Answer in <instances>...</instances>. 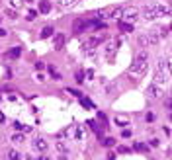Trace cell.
Masks as SVG:
<instances>
[{
    "label": "cell",
    "mask_w": 172,
    "mask_h": 160,
    "mask_svg": "<svg viewBox=\"0 0 172 160\" xmlns=\"http://www.w3.org/2000/svg\"><path fill=\"white\" fill-rule=\"evenodd\" d=\"M170 14H172L170 6L160 4V2H153V4H147V6L141 8V16L147 22H153V20H157V18H166V16H170Z\"/></svg>",
    "instance_id": "obj_1"
},
{
    "label": "cell",
    "mask_w": 172,
    "mask_h": 160,
    "mask_svg": "<svg viewBox=\"0 0 172 160\" xmlns=\"http://www.w3.org/2000/svg\"><path fill=\"white\" fill-rule=\"evenodd\" d=\"M149 67V55L147 51H137L135 59H133V65L129 67V76H131V80H139L145 74V70H147Z\"/></svg>",
    "instance_id": "obj_2"
},
{
    "label": "cell",
    "mask_w": 172,
    "mask_h": 160,
    "mask_svg": "<svg viewBox=\"0 0 172 160\" xmlns=\"http://www.w3.org/2000/svg\"><path fill=\"white\" fill-rule=\"evenodd\" d=\"M166 28H157V29H149L147 33L139 35V45L141 47H153V45H158L160 41L166 37Z\"/></svg>",
    "instance_id": "obj_3"
},
{
    "label": "cell",
    "mask_w": 172,
    "mask_h": 160,
    "mask_svg": "<svg viewBox=\"0 0 172 160\" xmlns=\"http://www.w3.org/2000/svg\"><path fill=\"white\" fill-rule=\"evenodd\" d=\"M119 45H121L119 39H110L104 47H102V53H104V57L108 59V61H114L115 53H117V49H119Z\"/></svg>",
    "instance_id": "obj_4"
},
{
    "label": "cell",
    "mask_w": 172,
    "mask_h": 160,
    "mask_svg": "<svg viewBox=\"0 0 172 160\" xmlns=\"http://www.w3.org/2000/svg\"><path fill=\"white\" fill-rule=\"evenodd\" d=\"M141 16V10L137 6H129V8H123L121 12V22H127V24H135Z\"/></svg>",
    "instance_id": "obj_5"
},
{
    "label": "cell",
    "mask_w": 172,
    "mask_h": 160,
    "mask_svg": "<svg viewBox=\"0 0 172 160\" xmlns=\"http://www.w3.org/2000/svg\"><path fill=\"white\" fill-rule=\"evenodd\" d=\"M86 139H88V129H86L84 125L74 123V125H72V141H76V143H84Z\"/></svg>",
    "instance_id": "obj_6"
},
{
    "label": "cell",
    "mask_w": 172,
    "mask_h": 160,
    "mask_svg": "<svg viewBox=\"0 0 172 160\" xmlns=\"http://www.w3.org/2000/svg\"><path fill=\"white\" fill-rule=\"evenodd\" d=\"M147 98L149 100H162L164 98V90L162 86H158V84H149V88H147Z\"/></svg>",
    "instance_id": "obj_7"
},
{
    "label": "cell",
    "mask_w": 172,
    "mask_h": 160,
    "mask_svg": "<svg viewBox=\"0 0 172 160\" xmlns=\"http://www.w3.org/2000/svg\"><path fill=\"white\" fill-rule=\"evenodd\" d=\"M31 148H33L37 154H43V152L49 150V143H47L43 137H35L33 141H31Z\"/></svg>",
    "instance_id": "obj_8"
},
{
    "label": "cell",
    "mask_w": 172,
    "mask_h": 160,
    "mask_svg": "<svg viewBox=\"0 0 172 160\" xmlns=\"http://www.w3.org/2000/svg\"><path fill=\"white\" fill-rule=\"evenodd\" d=\"M121 12H123V8H108V10H100V12H98V18L121 20Z\"/></svg>",
    "instance_id": "obj_9"
},
{
    "label": "cell",
    "mask_w": 172,
    "mask_h": 160,
    "mask_svg": "<svg viewBox=\"0 0 172 160\" xmlns=\"http://www.w3.org/2000/svg\"><path fill=\"white\" fill-rule=\"evenodd\" d=\"M55 150L59 154H68L71 152V147H68V143L64 139H59V141H55Z\"/></svg>",
    "instance_id": "obj_10"
},
{
    "label": "cell",
    "mask_w": 172,
    "mask_h": 160,
    "mask_svg": "<svg viewBox=\"0 0 172 160\" xmlns=\"http://www.w3.org/2000/svg\"><path fill=\"white\" fill-rule=\"evenodd\" d=\"M64 41H67V37H64V33H55L53 35V49L55 51H61Z\"/></svg>",
    "instance_id": "obj_11"
},
{
    "label": "cell",
    "mask_w": 172,
    "mask_h": 160,
    "mask_svg": "<svg viewBox=\"0 0 172 160\" xmlns=\"http://www.w3.org/2000/svg\"><path fill=\"white\" fill-rule=\"evenodd\" d=\"M25 141H28V139H25V133H14L12 135V143L16 147H24Z\"/></svg>",
    "instance_id": "obj_12"
},
{
    "label": "cell",
    "mask_w": 172,
    "mask_h": 160,
    "mask_svg": "<svg viewBox=\"0 0 172 160\" xmlns=\"http://www.w3.org/2000/svg\"><path fill=\"white\" fill-rule=\"evenodd\" d=\"M6 160H22V152L18 148H8L6 150Z\"/></svg>",
    "instance_id": "obj_13"
},
{
    "label": "cell",
    "mask_w": 172,
    "mask_h": 160,
    "mask_svg": "<svg viewBox=\"0 0 172 160\" xmlns=\"http://www.w3.org/2000/svg\"><path fill=\"white\" fill-rule=\"evenodd\" d=\"M114 123H115L117 127H127V125H129V117H127V115H115V117H114Z\"/></svg>",
    "instance_id": "obj_14"
},
{
    "label": "cell",
    "mask_w": 172,
    "mask_h": 160,
    "mask_svg": "<svg viewBox=\"0 0 172 160\" xmlns=\"http://www.w3.org/2000/svg\"><path fill=\"white\" fill-rule=\"evenodd\" d=\"M51 12V2L49 0H39V14H49Z\"/></svg>",
    "instance_id": "obj_15"
},
{
    "label": "cell",
    "mask_w": 172,
    "mask_h": 160,
    "mask_svg": "<svg viewBox=\"0 0 172 160\" xmlns=\"http://www.w3.org/2000/svg\"><path fill=\"white\" fill-rule=\"evenodd\" d=\"M12 125H14V129L20 131V133H29L31 131L29 125H24V123H20V121H12Z\"/></svg>",
    "instance_id": "obj_16"
},
{
    "label": "cell",
    "mask_w": 172,
    "mask_h": 160,
    "mask_svg": "<svg viewBox=\"0 0 172 160\" xmlns=\"http://www.w3.org/2000/svg\"><path fill=\"white\" fill-rule=\"evenodd\" d=\"M53 35H55V29H53L51 28V25H45V28H43L41 29V39H47V37H53Z\"/></svg>",
    "instance_id": "obj_17"
},
{
    "label": "cell",
    "mask_w": 172,
    "mask_h": 160,
    "mask_svg": "<svg viewBox=\"0 0 172 160\" xmlns=\"http://www.w3.org/2000/svg\"><path fill=\"white\" fill-rule=\"evenodd\" d=\"M133 150H137V152H147V150H149V147L145 145V143L137 141V143H133Z\"/></svg>",
    "instance_id": "obj_18"
},
{
    "label": "cell",
    "mask_w": 172,
    "mask_h": 160,
    "mask_svg": "<svg viewBox=\"0 0 172 160\" xmlns=\"http://www.w3.org/2000/svg\"><path fill=\"white\" fill-rule=\"evenodd\" d=\"M117 25H119V29H123L125 33H129V31H133V24H127V22H117Z\"/></svg>",
    "instance_id": "obj_19"
},
{
    "label": "cell",
    "mask_w": 172,
    "mask_h": 160,
    "mask_svg": "<svg viewBox=\"0 0 172 160\" xmlns=\"http://www.w3.org/2000/svg\"><path fill=\"white\" fill-rule=\"evenodd\" d=\"M102 145L108 147V148H111V147H115V139L114 137H106L104 141H102Z\"/></svg>",
    "instance_id": "obj_20"
},
{
    "label": "cell",
    "mask_w": 172,
    "mask_h": 160,
    "mask_svg": "<svg viewBox=\"0 0 172 160\" xmlns=\"http://www.w3.org/2000/svg\"><path fill=\"white\" fill-rule=\"evenodd\" d=\"M74 2H76V0H57V4H59V6H63V8H68V6H72Z\"/></svg>",
    "instance_id": "obj_21"
},
{
    "label": "cell",
    "mask_w": 172,
    "mask_h": 160,
    "mask_svg": "<svg viewBox=\"0 0 172 160\" xmlns=\"http://www.w3.org/2000/svg\"><path fill=\"white\" fill-rule=\"evenodd\" d=\"M33 78H35V80H37V82H39V84L47 82V76H45V74H43V72H35V74H33Z\"/></svg>",
    "instance_id": "obj_22"
},
{
    "label": "cell",
    "mask_w": 172,
    "mask_h": 160,
    "mask_svg": "<svg viewBox=\"0 0 172 160\" xmlns=\"http://www.w3.org/2000/svg\"><path fill=\"white\" fill-rule=\"evenodd\" d=\"M8 55H10V57H12V59H18V57L22 55V47H14V49H12V51H10V53H8Z\"/></svg>",
    "instance_id": "obj_23"
},
{
    "label": "cell",
    "mask_w": 172,
    "mask_h": 160,
    "mask_svg": "<svg viewBox=\"0 0 172 160\" xmlns=\"http://www.w3.org/2000/svg\"><path fill=\"white\" fill-rule=\"evenodd\" d=\"M74 80H76L78 84H82V82H84V72H82V70H78L76 74H74Z\"/></svg>",
    "instance_id": "obj_24"
},
{
    "label": "cell",
    "mask_w": 172,
    "mask_h": 160,
    "mask_svg": "<svg viewBox=\"0 0 172 160\" xmlns=\"http://www.w3.org/2000/svg\"><path fill=\"white\" fill-rule=\"evenodd\" d=\"M6 100H8V102H14V104L20 102V98H18L16 94H6Z\"/></svg>",
    "instance_id": "obj_25"
},
{
    "label": "cell",
    "mask_w": 172,
    "mask_h": 160,
    "mask_svg": "<svg viewBox=\"0 0 172 160\" xmlns=\"http://www.w3.org/2000/svg\"><path fill=\"white\" fill-rule=\"evenodd\" d=\"M22 4H24V0H12V2H10V6H12L14 10H18Z\"/></svg>",
    "instance_id": "obj_26"
},
{
    "label": "cell",
    "mask_w": 172,
    "mask_h": 160,
    "mask_svg": "<svg viewBox=\"0 0 172 160\" xmlns=\"http://www.w3.org/2000/svg\"><path fill=\"white\" fill-rule=\"evenodd\" d=\"M92 78H94V70H92V68H88V70L84 72V80H92Z\"/></svg>",
    "instance_id": "obj_27"
},
{
    "label": "cell",
    "mask_w": 172,
    "mask_h": 160,
    "mask_svg": "<svg viewBox=\"0 0 172 160\" xmlns=\"http://www.w3.org/2000/svg\"><path fill=\"white\" fill-rule=\"evenodd\" d=\"M6 16H8L10 20H16V18H18V16H16V10H14V8H10V10H6Z\"/></svg>",
    "instance_id": "obj_28"
},
{
    "label": "cell",
    "mask_w": 172,
    "mask_h": 160,
    "mask_svg": "<svg viewBox=\"0 0 172 160\" xmlns=\"http://www.w3.org/2000/svg\"><path fill=\"white\" fill-rule=\"evenodd\" d=\"M80 102H82V105H84V108H94V105H92V102H90V100H86V98H80Z\"/></svg>",
    "instance_id": "obj_29"
},
{
    "label": "cell",
    "mask_w": 172,
    "mask_h": 160,
    "mask_svg": "<svg viewBox=\"0 0 172 160\" xmlns=\"http://www.w3.org/2000/svg\"><path fill=\"white\" fill-rule=\"evenodd\" d=\"M43 68H45V63H43V61H37V63H35V70H39V72H41Z\"/></svg>",
    "instance_id": "obj_30"
},
{
    "label": "cell",
    "mask_w": 172,
    "mask_h": 160,
    "mask_svg": "<svg viewBox=\"0 0 172 160\" xmlns=\"http://www.w3.org/2000/svg\"><path fill=\"white\" fill-rule=\"evenodd\" d=\"M35 16H37V12H35V10H29V12H28V16H25V18H28L29 22H31V20H35Z\"/></svg>",
    "instance_id": "obj_31"
},
{
    "label": "cell",
    "mask_w": 172,
    "mask_h": 160,
    "mask_svg": "<svg viewBox=\"0 0 172 160\" xmlns=\"http://www.w3.org/2000/svg\"><path fill=\"white\" fill-rule=\"evenodd\" d=\"M55 160H72V158L68 156V154H57V156H55Z\"/></svg>",
    "instance_id": "obj_32"
},
{
    "label": "cell",
    "mask_w": 172,
    "mask_h": 160,
    "mask_svg": "<svg viewBox=\"0 0 172 160\" xmlns=\"http://www.w3.org/2000/svg\"><path fill=\"white\" fill-rule=\"evenodd\" d=\"M149 145H150V147H160V141H158V139H154V137H153V139L149 141Z\"/></svg>",
    "instance_id": "obj_33"
},
{
    "label": "cell",
    "mask_w": 172,
    "mask_h": 160,
    "mask_svg": "<svg viewBox=\"0 0 172 160\" xmlns=\"http://www.w3.org/2000/svg\"><path fill=\"white\" fill-rule=\"evenodd\" d=\"M129 150H131V148H127V147H117V152L119 154H127Z\"/></svg>",
    "instance_id": "obj_34"
},
{
    "label": "cell",
    "mask_w": 172,
    "mask_h": 160,
    "mask_svg": "<svg viewBox=\"0 0 172 160\" xmlns=\"http://www.w3.org/2000/svg\"><path fill=\"white\" fill-rule=\"evenodd\" d=\"M145 119H147V123H150V121H154V113H150V111H149V113L145 115Z\"/></svg>",
    "instance_id": "obj_35"
},
{
    "label": "cell",
    "mask_w": 172,
    "mask_h": 160,
    "mask_svg": "<svg viewBox=\"0 0 172 160\" xmlns=\"http://www.w3.org/2000/svg\"><path fill=\"white\" fill-rule=\"evenodd\" d=\"M166 68H168V72L172 76V59H166Z\"/></svg>",
    "instance_id": "obj_36"
},
{
    "label": "cell",
    "mask_w": 172,
    "mask_h": 160,
    "mask_svg": "<svg viewBox=\"0 0 172 160\" xmlns=\"http://www.w3.org/2000/svg\"><path fill=\"white\" fill-rule=\"evenodd\" d=\"M164 105L168 109H172V98H164Z\"/></svg>",
    "instance_id": "obj_37"
},
{
    "label": "cell",
    "mask_w": 172,
    "mask_h": 160,
    "mask_svg": "<svg viewBox=\"0 0 172 160\" xmlns=\"http://www.w3.org/2000/svg\"><path fill=\"white\" fill-rule=\"evenodd\" d=\"M37 160H51V156H47V152H43V154L37 156Z\"/></svg>",
    "instance_id": "obj_38"
},
{
    "label": "cell",
    "mask_w": 172,
    "mask_h": 160,
    "mask_svg": "<svg viewBox=\"0 0 172 160\" xmlns=\"http://www.w3.org/2000/svg\"><path fill=\"white\" fill-rule=\"evenodd\" d=\"M123 137L129 139V137H131V131H127V129H125V131H123Z\"/></svg>",
    "instance_id": "obj_39"
},
{
    "label": "cell",
    "mask_w": 172,
    "mask_h": 160,
    "mask_svg": "<svg viewBox=\"0 0 172 160\" xmlns=\"http://www.w3.org/2000/svg\"><path fill=\"white\" fill-rule=\"evenodd\" d=\"M4 35H6V31H4L2 28H0V37H4Z\"/></svg>",
    "instance_id": "obj_40"
},
{
    "label": "cell",
    "mask_w": 172,
    "mask_h": 160,
    "mask_svg": "<svg viewBox=\"0 0 172 160\" xmlns=\"http://www.w3.org/2000/svg\"><path fill=\"white\" fill-rule=\"evenodd\" d=\"M24 160H33V158H31V156H24Z\"/></svg>",
    "instance_id": "obj_41"
},
{
    "label": "cell",
    "mask_w": 172,
    "mask_h": 160,
    "mask_svg": "<svg viewBox=\"0 0 172 160\" xmlns=\"http://www.w3.org/2000/svg\"><path fill=\"white\" fill-rule=\"evenodd\" d=\"M170 55H172V45H170Z\"/></svg>",
    "instance_id": "obj_42"
},
{
    "label": "cell",
    "mask_w": 172,
    "mask_h": 160,
    "mask_svg": "<svg viewBox=\"0 0 172 160\" xmlns=\"http://www.w3.org/2000/svg\"><path fill=\"white\" fill-rule=\"evenodd\" d=\"M0 121H2V115H0Z\"/></svg>",
    "instance_id": "obj_43"
},
{
    "label": "cell",
    "mask_w": 172,
    "mask_h": 160,
    "mask_svg": "<svg viewBox=\"0 0 172 160\" xmlns=\"http://www.w3.org/2000/svg\"><path fill=\"white\" fill-rule=\"evenodd\" d=\"M170 2H172V0H170Z\"/></svg>",
    "instance_id": "obj_44"
}]
</instances>
